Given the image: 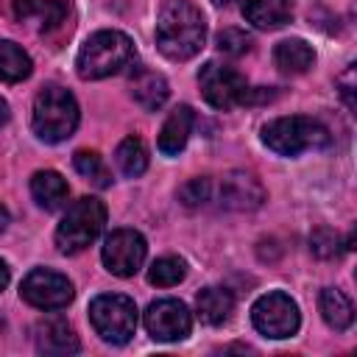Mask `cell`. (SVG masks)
<instances>
[{"label":"cell","mask_w":357,"mask_h":357,"mask_svg":"<svg viewBox=\"0 0 357 357\" xmlns=\"http://www.w3.org/2000/svg\"><path fill=\"white\" fill-rule=\"evenodd\" d=\"M204 39H206L204 14L190 0H165L156 17L159 50L173 61H184L204 47Z\"/></svg>","instance_id":"6da1fadb"},{"label":"cell","mask_w":357,"mask_h":357,"mask_svg":"<svg viewBox=\"0 0 357 357\" xmlns=\"http://www.w3.org/2000/svg\"><path fill=\"white\" fill-rule=\"evenodd\" d=\"M134 59V42L120 31H98L92 33L75 59L78 75L86 81H98L120 73Z\"/></svg>","instance_id":"7a4b0ae2"},{"label":"cell","mask_w":357,"mask_h":357,"mask_svg":"<svg viewBox=\"0 0 357 357\" xmlns=\"http://www.w3.org/2000/svg\"><path fill=\"white\" fill-rule=\"evenodd\" d=\"M33 134L45 142L67 139L78 126V103L64 86H45L33 100Z\"/></svg>","instance_id":"3957f363"},{"label":"cell","mask_w":357,"mask_h":357,"mask_svg":"<svg viewBox=\"0 0 357 357\" xmlns=\"http://www.w3.org/2000/svg\"><path fill=\"white\" fill-rule=\"evenodd\" d=\"M262 142L279 156H298L301 151L321 148L329 142V131L304 114L276 117L262 128Z\"/></svg>","instance_id":"277c9868"},{"label":"cell","mask_w":357,"mask_h":357,"mask_svg":"<svg viewBox=\"0 0 357 357\" xmlns=\"http://www.w3.org/2000/svg\"><path fill=\"white\" fill-rule=\"evenodd\" d=\"M106 223V206L98 198H78L56 229V245L64 254H78L98 240Z\"/></svg>","instance_id":"5b68a950"},{"label":"cell","mask_w":357,"mask_h":357,"mask_svg":"<svg viewBox=\"0 0 357 357\" xmlns=\"http://www.w3.org/2000/svg\"><path fill=\"white\" fill-rule=\"evenodd\" d=\"M89 321L95 326V332L106 340V343H128L131 335L137 332V307L128 296L120 293H103L98 298H92L89 304Z\"/></svg>","instance_id":"8992f818"},{"label":"cell","mask_w":357,"mask_h":357,"mask_svg":"<svg viewBox=\"0 0 357 357\" xmlns=\"http://www.w3.org/2000/svg\"><path fill=\"white\" fill-rule=\"evenodd\" d=\"M198 84H201V95L209 106L215 109H234L240 103H248V84L245 78L226 67V64H218V61H206L198 73Z\"/></svg>","instance_id":"52a82bcc"},{"label":"cell","mask_w":357,"mask_h":357,"mask_svg":"<svg viewBox=\"0 0 357 357\" xmlns=\"http://www.w3.org/2000/svg\"><path fill=\"white\" fill-rule=\"evenodd\" d=\"M251 321L265 337H290L298 329V307L287 293H265L251 307Z\"/></svg>","instance_id":"ba28073f"},{"label":"cell","mask_w":357,"mask_h":357,"mask_svg":"<svg viewBox=\"0 0 357 357\" xmlns=\"http://www.w3.org/2000/svg\"><path fill=\"white\" fill-rule=\"evenodd\" d=\"M20 296L36 310H61L73 301L75 290L64 273L50 271V268H36L22 279Z\"/></svg>","instance_id":"9c48e42d"},{"label":"cell","mask_w":357,"mask_h":357,"mask_svg":"<svg viewBox=\"0 0 357 357\" xmlns=\"http://www.w3.org/2000/svg\"><path fill=\"white\" fill-rule=\"evenodd\" d=\"M145 251H148V245H145V237L139 231L117 229L106 237L100 257H103V265L114 276H134L145 262Z\"/></svg>","instance_id":"30bf717a"},{"label":"cell","mask_w":357,"mask_h":357,"mask_svg":"<svg viewBox=\"0 0 357 357\" xmlns=\"http://www.w3.org/2000/svg\"><path fill=\"white\" fill-rule=\"evenodd\" d=\"M145 329L153 340L170 343V340H181L190 335L192 318H190V310L178 298H159L145 312Z\"/></svg>","instance_id":"8fae6325"},{"label":"cell","mask_w":357,"mask_h":357,"mask_svg":"<svg viewBox=\"0 0 357 357\" xmlns=\"http://www.w3.org/2000/svg\"><path fill=\"white\" fill-rule=\"evenodd\" d=\"M262 201H265V190L251 173L234 170V173L223 176V181H220V204L226 209L251 212V209L262 206Z\"/></svg>","instance_id":"7c38bea8"},{"label":"cell","mask_w":357,"mask_h":357,"mask_svg":"<svg viewBox=\"0 0 357 357\" xmlns=\"http://www.w3.org/2000/svg\"><path fill=\"white\" fill-rule=\"evenodd\" d=\"M36 349L42 354H53V357H64V354H75L78 351V335L73 332V326L61 318H50L42 321L36 329Z\"/></svg>","instance_id":"4fadbf2b"},{"label":"cell","mask_w":357,"mask_h":357,"mask_svg":"<svg viewBox=\"0 0 357 357\" xmlns=\"http://www.w3.org/2000/svg\"><path fill=\"white\" fill-rule=\"evenodd\" d=\"M192 123H195L192 109L190 106H176L167 114V120H165V126L159 131V151L165 156H176L178 151H184V145H187V139L192 134Z\"/></svg>","instance_id":"5bb4252c"},{"label":"cell","mask_w":357,"mask_h":357,"mask_svg":"<svg viewBox=\"0 0 357 357\" xmlns=\"http://www.w3.org/2000/svg\"><path fill=\"white\" fill-rule=\"evenodd\" d=\"M243 17L259 31H273V28H282L290 22L293 6H290V0H245Z\"/></svg>","instance_id":"9a60e30c"},{"label":"cell","mask_w":357,"mask_h":357,"mask_svg":"<svg viewBox=\"0 0 357 357\" xmlns=\"http://www.w3.org/2000/svg\"><path fill=\"white\" fill-rule=\"evenodd\" d=\"M195 310H198V318L204 324L220 326L229 321V315L234 310V296L226 287H204L195 296Z\"/></svg>","instance_id":"2e32d148"},{"label":"cell","mask_w":357,"mask_h":357,"mask_svg":"<svg viewBox=\"0 0 357 357\" xmlns=\"http://www.w3.org/2000/svg\"><path fill=\"white\" fill-rule=\"evenodd\" d=\"M315 53L304 39H282L273 47V64L284 73V75H301L312 67Z\"/></svg>","instance_id":"e0dca14e"},{"label":"cell","mask_w":357,"mask_h":357,"mask_svg":"<svg viewBox=\"0 0 357 357\" xmlns=\"http://www.w3.org/2000/svg\"><path fill=\"white\" fill-rule=\"evenodd\" d=\"M167 81H165V75H159V73H153V70H139L134 78H131V95H134V100L145 109V112H156V109H162L165 106V100H167Z\"/></svg>","instance_id":"ac0fdd59"},{"label":"cell","mask_w":357,"mask_h":357,"mask_svg":"<svg viewBox=\"0 0 357 357\" xmlns=\"http://www.w3.org/2000/svg\"><path fill=\"white\" fill-rule=\"evenodd\" d=\"M67 192H70V187H67V181L56 170H36L31 176V195L47 212L59 209L67 201Z\"/></svg>","instance_id":"d6986e66"},{"label":"cell","mask_w":357,"mask_h":357,"mask_svg":"<svg viewBox=\"0 0 357 357\" xmlns=\"http://www.w3.org/2000/svg\"><path fill=\"white\" fill-rule=\"evenodd\" d=\"M318 307H321L324 321H326L332 329H349L351 321H354V307H351L349 296H346L343 290H337V287H326V290H321Z\"/></svg>","instance_id":"ffe728a7"},{"label":"cell","mask_w":357,"mask_h":357,"mask_svg":"<svg viewBox=\"0 0 357 357\" xmlns=\"http://www.w3.org/2000/svg\"><path fill=\"white\" fill-rule=\"evenodd\" d=\"M31 70H33L31 56H28L17 42L0 39V81H6V84H17V81L28 78Z\"/></svg>","instance_id":"44dd1931"},{"label":"cell","mask_w":357,"mask_h":357,"mask_svg":"<svg viewBox=\"0 0 357 357\" xmlns=\"http://www.w3.org/2000/svg\"><path fill=\"white\" fill-rule=\"evenodd\" d=\"M114 159H117L120 173H123V176H128V178L142 176V173H145V167H148V151H145V145H142V139H139V137H126V139L117 145Z\"/></svg>","instance_id":"7402d4cb"},{"label":"cell","mask_w":357,"mask_h":357,"mask_svg":"<svg viewBox=\"0 0 357 357\" xmlns=\"http://www.w3.org/2000/svg\"><path fill=\"white\" fill-rule=\"evenodd\" d=\"M73 165H75V170H78L86 181H92L95 187H109V184H112V170L106 167V162H103L95 151H75Z\"/></svg>","instance_id":"603a6c76"},{"label":"cell","mask_w":357,"mask_h":357,"mask_svg":"<svg viewBox=\"0 0 357 357\" xmlns=\"http://www.w3.org/2000/svg\"><path fill=\"white\" fill-rule=\"evenodd\" d=\"M187 276V265L178 257H162L151 265L148 271V282L156 287H173Z\"/></svg>","instance_id":"cb8c5ba5"},{"label":"cell","mask_w":357,"mask_h":357,"mask_svg":"<svg viewBox=\"0 0 357 357\" xmlns=\"http://www.w3.org/2000/svg\"><path fill=\"white\" fill-rule=\"evenodd\" d=\"M39 20H42V33H56V31H70V20H73V8L67 0H45L39 8Z\"/></svg>","instance_id":"d4e9b609"},{"label":"cell","mask_w":357,"mask_h":357,"mask_svg":"<svg viewBox=\"0 0 357 357\" xmlns=\"http://www.w3.org/2000/svg\"><path fill=\"white\" fill-rule=\"evenodd\" d=\"M209 195H212V181L204 178V176L190 178V181H184V184L178 187V201H181L184 206H201V204L209 201Z\"/></svg>","instance_id":"484cf974"},{"label":"cell","mask_w":357,"mask_h":357,"mask_svg":"<svg viewBox=\"0 0 357 357\" xmlns=\"http://www.w3.org/2000/svg\"><path fill=\"white\" fill-rule=\"evenodd\" d=\"M310 248H312L315 257H321V259H332V257L340 254V237H337V231L321 226V229L312 231V237H310Z\"/></svg>","instance_id":"4316f807"},{"label":"cell","mask_w":357,"mask_h":357,"mask_svg":"<svg viewBox=\"0 0 357 357\" xmlns=\"http://www.w3.org/2000/svg\"><path fill=\"white\" fill-rule=\"evenodd\" d=\"M218 50L220 53H229V56H240L251 47V36L245 31H237V28H226L218 33Z\"/></svg>","instance_id":"83f0119b"},{"label":"cell","mask_w":357,"mask_h":357,"mask_svg":"<svg viewBox=\"0 0 357 357\" xmlns=\"http://www.w3.org/2000/svg\"><path fill=\"white\" fill-rule=\"evenodd\" d=\"M340 95L349 109H354V64L340 75Z\"/></svg>","instance_id":"f1b7e54d"},{"label":"cell","mask_w":357,"mask_h":357,"mask_svg":"<svg viewBox=\"0 0 357 357\" xmlns=\"http://www.w3.org/2000/svg\"><path fill=\"white\" fill-rule=\"evenodd\" d=\"M42 3H45V0H11V6H14V14H17L20 20H28V17L39 14Z\"/></svg>","instance_id":"f546056e"},{"label":"cell","mask_w":357,"mask_h":357,"mask_svg":"<svg viewBox=\"0 0 357 357\" xmlns=\"http://www.w3.org/2000/svg\"><path fill=\"white\" fill-rule=\"evenodd\" d=\"M6 284H8V268H6V262L0 259V293L6 290Z\"/></svg>","instance_id":"4dcf8cb0"},{"label":"cell","mask_w":357,"mask_h":357,"mask_svg":"<svg viewBox=\"0 0 357 357\" xmlns=\"http://www.w3.org/2000/svg\"><path fill=\"white\" fill-rule=\"evenodd\" d=\"M6 123H8V103L0 98V128H3Z\"/></svg>","instance_id":"1f68e13d"},{"label":"cell","mask_w":357,"mask_h":357,"mask_svg":"<svg viewBox=\"0 0 357 357\" xmlns=\"http://www.w3.org/2000/svg\"><path fill=\"white\" fill-rule=\"evenodd\" d=\"M6 226H8V212H6V206L0 204V231H3Z\"/></svg>","instance_id":"d6a6232c"},{"label":"cell","mask_w":357,"mask_h":357,"mask_svg":"<svg viewBox=\"0 0 357 357\" xmlns=\"http://www.w3.org/2000/svg\"><path fill=\"white\" fill-rule=\"evenodd\" d=\"M212 3H215V6H231L234 0H212Z\"/></svg>","instance_id":"836d02e7"}]
</instances>
